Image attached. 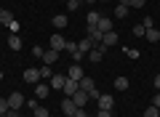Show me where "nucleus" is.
Instances as JSON below:
<instances>
[{
  "mask_svg": "<svg viewBox=\"0 0 160 117\" xmlns=\"http://www.w3.org/2000/svg\"><path fill=\"white\" fill-rule=\"evenodd\" d=\"M80 90H86L91 99H99V96H102V93L96 90V83H93V77H86V75L80 77Z\"/></svg>",
  "mask_w": 160,
  "mask_h": 117,
  "instance_id": "1",
  "label": "nucleus"
},
{
  "mask_svg": "<svg viewBox=\"0 0 160 117\" xmlns=\"http://www.w3.org/2000/svg\"><path fill=\"white\" fill-rule=\"evenodd\" d=\"M8 106H11V109H22L24 106V96L19 93V90H13V93L8 96Z\"/></svg>",
  "mask_w": 160,
  "mask_h": 117,
  "instance_id": "2",
  "label": "nucleus"
},
{
  "mask_svg": "<svg viewBox=\"0 0 160 117\" xmlns=\"http://www.w3.org/2000/svg\"><path fill=\"white\" fill-rule=\"evenodd\" d=\"M78 90H80V83H78V80H69V77H67V83H64V96H67V99H72Z\"/></svg>",
  "mask_w": 160,
  "mask_h": 117,
  "instance_id": "3",
  "label": "nucleus"
},
{
  "mask_svg": "<svg viewBox=\"0 0 160 117\" xmlns=\"http://www.w3.org/2000/svg\"><path fill=\"white\" fill-rule=\"evenodd\" d=\"M48 93H51V85L35 83V99H48Z\"/></svg>",
  "mask_w": 160,
  "mask_h": 117,
  "instance_id": "4",
  "label": "nucleus"
},
{
  "mask_svg": "<svg viewBox=\"0 0 160 117\" xmlns=\"http://www.w3.org/2000/svg\"><path fill=\"white\" fill-rule=\"evenodd\" d=\"M93 48H96V43H93L91 37H83V40L78 43V51H80V53H91Z\"/></svg>",
  "mask_w": 160,
  "mask_h": 117,
  "instance_id": "5",
  "label": "nucleus"
},
{
  "mask_svg": "<svg viewBox=\"0 0 160 117\" xmlns=\"http://www.w3.org/2000/svg\"><path fill=\"white\" fill-rule=\"evenodd\" d=\"M24 80H27V83H40V69L27 67V69H24Z\"/></svg>",
  "mask_w": 160,
  "mask_h": 117,
  "instance_id": "6",
  "label": "nucleus"
},
{
  "mask_svg": "<svg viewBox=\"0 0 160 117\" xmlns=\"http://www.w3.org/2000/svg\"><path fill=\"white\" fill-rule=\"evenodd\" d=\"M118 37H120V35L115 32V29H112V32H104V37H102V45L112 48V45H118Z\"/></svg>",
  "mask_w": 160,
  "mask_h": 117,
  "instance_id": "7",
  "label": "nucleus"
},
{
  "mask_svg": "<svg viewBox=\"0 0 160 117\" xmlns=\"http://www.w3.org/2000/svg\"><path fill=\"white\" fill-rule=\"evenodd\" d=\"M13 22H16V19H13V13L6 11V8H0V27H11Z\"/></svg>",
  "mask_w": 160,
  "mask_h": 117,
  "instance_id": "8",
  "label": "nucleus"
},
{
  "mask_svg": "<svg viewBox=\"0 0 160 117\" xmlns=\"http://www.w3.org/2000/svg\"><path fill=\"white\" fill-rule=\"evenodd\" d=\"M64 83H67V77H64V75H53L51 77V90H64Z\"/></svg>",
  "mask_w": 160,
  "mask_h": 117,
  "instance_id": "9",
  "label": "nucleus"
},
{
  "mask_svg": "<svg viewBox=\"0 0 160 117\" xmlns=\"http://www.w3.org/2000/svg\"><path fill=\"white\" fill-rule=\"evenodd\" d=\"M48 43H51V48H53V51H64V45H67V40H64L62 35L56 32V35H53L51 40H48Z\"/></svg>",
  "mask_w": 160,
  "mask_h": 117,
  "instance_id": "10",
  "label": "nucleus"
},
{
  "mask_svg": "<svg viewBox=\"0 0 160 117\" xmlns=\"http://www.w3.org/2000/svg\"><path fill=\"white\" fill-rule=\"evenodd\" d=\"M43 61H46L48 67H51V64H56V61H59V51H53V48H48L46 53H43Z\"/></svg>",
  "mask_w": 160,
  "mask_h": 117,
  "instance_id": "11",
  "label": "nucleus"
},
{
  "mask_svg": "<svg viewBox=\"0 0 160 117\" xmlns=\"http://www.w3.org/2000/svg\"><path fill=\"white\" fill-rule=\"evenodd\" d=\"M96 27H99V32H102V35H104V32H112V19H109V16H102Z\"/></svg>",
  "mask_w": 160,
  "mask_h": 117,
  "instance_id": "12",
  "label": "nucleus"
},
{
  "mask_svg": "<svg viewBox=\"0 0 160 117\" xmlns=\"http://www.w3.org/2000/svg\"><path fill=\"white\" fill-rule=\"evenodd\" d=\"M99 109H112V106H115V99H112V96H107V93H104V96H99Z\"/></svg>",
  "mask_w": 160,
  "mask_h": 117,
  "instance_id": "13",
  "label": "nucleus"
},
{
  "mask_svg": "<svg viewBox=\"0 0 160 117\" xmlns=\"http://www.w3.org/2000/svg\"><path fill=\"white\" fill-rule=\"evenodd\" d=\"M144 40H147V43H158L160 40V29H155V27L144 29Z\"/></svg>",
  "mask_w": 160,
  "mask_h": 117,
  "instance_id": "14",
  "label": "nucleus"
},
{
  "mask_svg": "<svg viewBox=\"0 0 160 117\" xmlns=\"http://www.w3.org/2000/svg\"><path fill=\"white\" fill-rule=\"evenodd\" d=\"M67 77L80 83V77H83V67H80V64H72V67H69V72H67Z\"/></svg>",
  "mask_w": 160,
  "mask_h": 117,
  "instance_id": "15",
  "label": "nucleus"
},
{
  "mask_svg": "<svg viewBox=\"0 0 160 117\" xmlns=\"http://www.w3.org/2000/svg\"><path fill=\"white\" fill-rule=\"evenodd\" d=\"M88 99H91V96H88L86 90H78V93L72 96V101H75L78 106H86V104H88Z\"/></svg>",
  "mask_w": 160,
  "mask_h": 117,
  "instance_id": "16",
  "label": "nucleus"
},
{
  "mask_svg": "<svg viewBox=\"0 0 160 117\" xmlns=\"http://www.w3.org/2000/svg\"><path fill=\"white\" fill-rule=\"evenodd\" d=\"M8 48H11V51H22L24 48L22 37H19V35H11V37H8Z\"/></svg>",
  "mask_w": 160,
  "mask_h": 117,
  "instance_id": "17",
  "label": "nucleus"
},
{
  "mask_svg": "<svg viewBox=\"0 0 160 117\" xmlns=\"http://www.w3.org/2000/svg\"><path fill=\"white\" fill-rule=\"evenodd\" d=\"M75 109H78V104H75L72 99H64L62 101V112H64V115H75Z\"/></svg>",
  "mask_w": 160,
  "mask_h": 117,
  "instance_id": "18",
  "label": "nucleus"
},
{
  "mask_svg": "<svg viewBox=\"0 0 160 117\" xmlns=\"http://www.w3.org/2000/svg\"><path fill=\"white\" fill-rule=\"evenodd\" d=\"M99 19H102V13H99V11H88L86 13V24H88V27H96Z\"/></svg>",
  "mask_w": 160,
  "mask_h": 117,
  "instance_id": "19",
  "label": "nucleus"
},
{
  "mask_svg": "<svg viewBox=\"0 0 160 117\" xmlns=\"http://www.w3.org/2000/svg\"><path fill=\"white\" fill-rule=\"evenodd\" d=\"M128 11H131L128 6H123V3H118V8H115V13H112V16H115V19H126V16H128Z\"/></svg>",
  "mask_w": 160,
  "mask_h": 117,
  "instance_id": "20",
  "label": "nucleus"
},
{
  "mask_svg": "<svg viewBox=\"0 0 160 117\" xmlns=\"http://www.w3.org/2000/svg\"><path fill=\"white\" fill-rule=\"evenodd\" d=\"M67 22H69V19H67V16H62V13L51 19V24H53V27H56V29H64V27H67Z\"/></svg>",
  "mask_w": 160,
  "mask_h": 117,
  "instance_id": "21",
  "label": "nucleus"
},
{
  "mask_svg": "<svg viewBox=\"0 0 160 117\" xmlns=\"http://www.w3.org/2000/svg\"><path fill=\"white\" fill-rule=\"evenodd\" d=\"M123 6H128V8H144V3L147 0H120Z\"/></svg>",
  "mask_w": 160,
  "mask_h": 117,
  "instance_id": "22",
  "label": "nucleus"
},
{
  "mask_svg": "<svg viewBox=\"0 0 160 117\" xmlns=\"http://www.w3.org/2000/svg\"><path fill=\"white\" fill-rule=\"evenodd\" d=\"M144 117H160V109H158L155 104H149L147 109H144Z\"/></svg>",
  "mask_w": 160,
  "mask_h": 117,
  "instance_id": "23",
  "label": "nucleus"
},
{
  "mask_svg": "<svg viewBox=\"0 0 160 117\" xmlns=\"http://www.w3.org/2000/svg\"><path fill=\"white\" fill-rule=\"evenodd\" d=\"M32 115H35V117H51V112H48L46 106H35V109H32Z\"/></svg>",
  "mask_w": 160,
  "mask_h": 117,
  "instance_id": "24",
  "label": "nucleus"
},
{
  "mask_svg": "<svg viewBox=\"0 0 160 117\" xmlns=\"http://www.w3.org/2000/svg\"><path fill=\"white\" fill-rule=\"evenodd\" d=\"M115 88L118 90H128V77H118L115 80Z\"/></svg>",
  "mask_w": 160,
  "mask_h": 117,
  "instance_id": "25",
  "label": "nucleus"
},
{
  "mask_svg": "<svg viewBox=\"0 0 160 117\" xmlns=\"http://www.w3.org/2000/svg\"><path fill=\"white\" fill-rule=\"evenodd\" d=\"M40 77H48V80H51L53 77V69L48 67V64H43V67H40Z\"/></svg>",
  "mask_w": 160,
  "mask_h": 117,
  "instance_id": "26",
  "label": "nucleus"
},
{
  "mask_svg": "<svg viewBox=\"0 0 160 117\" xmlns=\"http://www.w3.org/2000/svg\"><path fill=\"white\" fill-rule=\"evenodd\" d=\"M64 51H67V53H75V51H78V43H75V40H67V45H64Z\"/></svg>",
  "mask_w": 160,
  "mask_h": 117,
  "instance_id": "27",
  "label": "nucleus"
},
{
  "mask_svg": "<svg viewBox=\"0 0 160 117\" xmlns=\"http://www.w3.org/2000/svg\"><path fill=\"white\" fill-rule=\"evenodd\" d=\"M8 109H11V106H8V99H3V96H0V115H6Z\"/></svg>",
  "mask_w": 160,
  "mask_h": 117,
  "instance_id": "28",
  "label": "nucleus"
},
{
  "mask_svg": "<svg viewBox=\"0 0 160 117\" xmlns=\"http://www.w3.org/2000/svg\"><path fill=\"white\" fill-rule=\"evenodd\" d=\"M78 8H80L78 0H67V11H78Z\"/></svg>",
  "mask_w": 160,
  "mask_h": 117,
  "instance_id": "29",
  "label": "nucleus"
},
{
  "mask_svg": "<svg viewBox=\"0 0 160 117\" xmlns=\"http://www.w3.org/2000/svg\"><path fill=\"white\" fill-rule=\"evenodd\" d=\"M144 29H149V27H155V22H152V16H144V24H142Z\"/></svg>",
  "mask_w": 160,
  "mask_h": 117,
  "instance_id": "30",
  "label": "nucleus"
},
{
  "mask_svg": "<svg viewBox=\"0 0 160 117\" xmlns=\"http://www.w3.org/2000/svg\"><path fill=\"white\" fill-rule=\"evenodd\" d=\"M133 35H136V37H144V27H142V24H136V27H133Z\"/></svg>",
  "mask_w": 160,
  "mask_h": 117,
  "instance_id": "31",
  "label": "nucleus"
},
{
  "mask_svg": "<svg viewBox=\"0 0 160 117\" xmlns=\"http://www.w3.org/2000/svg\"><path fill=\"white\" fill-rule=\"evenodd\" d=\"M32 53H35V56H38V59H43V53H46V51L40 48V45H35V48H32Z\"/></svg>",
  "mask_w": 160,
  "mask_h": 117,
  "instance_id": "32",
  "label": "nucleus"
},
{
  "mask_svg": "<svg viewBox=\"0 0 160 117\" xmlns=\"http://www.w3.org/2000/svg\"><path fill=\"white\" fill-rule=\"evenodd\" d=\"M126 56H131V59H139V51H133V48H126Z\"/></svg>",
  "mask_w": 160,
  "mask_h": 117,
  "instance_id": "33",
  "label": "nucleus"
},
{
  "mask_svg": "<svg viewBox=\"0 0 160 117\" xmlns=\"http://www.w3.org/2000/svg\"><path fill=\"white\" fill-rule=\"evenodd\" d=\"M96 117H112V109H99Z\"/></svg>",
  "mask_w": 160,
  "mask_h": 117,
  "instance_id": "34",
  "label": "nucleus"
},
{
  "mask_svg": "<svg viewBox=\"0 0 160 117\" xmlns=\"http://www.w3.org/2000/svg\"><path fill=\"white\" fill-rule=\"evenodd\" d=\"M152 83H155V88L160 90V75H155V80H152Z\"/></svg>",
  "mask_w": 160,
  "mask_h": 117,
  "instance_id": "35",
  "label": "nucleus"
},
{
  "mask_svg": "<svg viewBox=\"0 0 160 117\" xmlns=\"http://www.w3.org/2000/svg\"><path fill=\"white\" fill-rule=\"evenodd\" d=\"M152 104H155V106H158V109H160V93H158V96H155V99H152Z\"/></svg>",
  "mask_w": 160,
  "mask_h": 117,
  "instance_id": "36",
  "label": "nucleus"
},
{
  "mask_svg": "<svg viewBox=\"0 0 160 117\" xmlns=\"http://www.w3.org/2000/svg\"><path fill=\"white\" fill-rule=\"evenodd\" d=\"M0 80H3V69H0Z\"/></svg>",
  "mask_w": 160,
  "mask_h": 117,
  "instance_id": "37",
  "label": "nucleus"
},
{
  "mask_svg": "<svg viewBox=\"0 0 160 117\" xmlns=\"http://www.w3.org/2000/svg\"><path fill=\"white\" fill-rule=\"evenodd\" d=\"M64 117H75V115H64Z\"/></svg>",
  "mask_w": 160,
  "mask_h": 117,
  "instance_id": "38",
  "label": "nucleus"
},
{
  "mask_svg": "<svg viewBox=\"0 0 160 117\" xmlns=\"http://www.w3.org/2000/svg\"><path fill=\"white\" fill-rule=\"evenodd\" d=\"M102 3H109V0H102Z\"/></svg>",
  "mask_w": 160,
  "mask_h": 117,
  "instance_id": "39",
  "label": "nucleus"
},
{
  "mask_svg": "<svg viewBox=\"0 0 160 117\" xmlns=\"http://www.w3.org/2000/svg\"><path fill=\"white\" fill-rule=\"evenodd\" d=\"M78 3H83V0H78Z\"/></svg>",
  "mask_w": 160,
  "mask_h": 117,
  "instance_id": "40",
  "label": "nucleus"
},
{
  "mask_svg": "<svg viewBox=\"0 0 160 117\" xmlns=\"http://www.w3.org/2000/svg\"><path fill=\"white\" fill-rule=\"evenodd\" d=\"M88 117H91V115H88Z\"/></svg>",
  "mask_w": 160,
  "mask_h": 117,
  "instance_id": "41",
  "label": "nucleus"
}]
</instances>
